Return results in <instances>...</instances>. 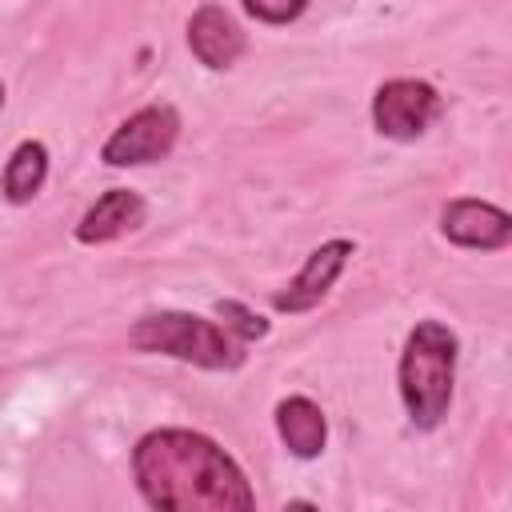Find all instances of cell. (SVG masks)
I'll return each mask as SVG.
<instances>
[{"label":"cell","instance_id":"cell-8","mask_svg":"<svg viewBox=\"0 0 512 512\" xmlns=\"http://www.w3.org/2000/svg\"><path fill=\"white\" fill-rule=\"evenodd\" d=\"M188 48H192V56H196L204 68L224 72V68H232V64L244 56L248 40H244L240 24H236L220 4H200V8L188 16Z\"/></svg>","mask_w":512,"mask_h":512},{"label":"cell","instance_id":"cell-2","mask_svg":"<svg viewBox=\"0 0 512 512\" xmlns=\"http://www.w3.org/2000/svg\"><path fill=\"white\" fill-rule=\"evenodd\" d=\"M456 360H460V340L448 324L440 320H420L396 364V388L400 404L412 420V428L432 432L448 408H452V384H456Z\"/></svg>","mask_w":512,"mask_h":512},{"label":"cell","instance_id":"cell-13","mask_svg":"<svg viewBox=\"0 0 512 512\" xmlns=\"http://www.w3.org/2000/svg\"><path fill=\"white\" fill-rule=\"evenodd\" d=\"M240 8H244L252 20L280 28V24L300 20V16H304V8H308V0H240Z\"/></svg>","mask_w":512,"mask_h":512},{"label":"cell","instance_id":"cell-5","mask_svg":"<svg viewBox=\"0 0 512 512\" xmlns=\"http://www.w3.org/2000/svg\"><path fill=\"white\" fill-rule=\"evenodd\" d=\"M440 108L444 100L428 80L396 76L384 80L372 96V128L388 140H416L436 124Z\"/></svg>","mask_w":512,"mask_h":512},{"label":"cell","instance_id":"cell-9","mask_svg":"<svg viewBox=\"0 0 512 512\" xmlns=\"http://www.w3.org/2000/svg\"><path fill=\"white\" fill-rule=\"evenodd\" d=\"M148 220V204L140 192L132 188H108L104 196H96V204H88V212L76 224V240L80 244H112L124 232H136Z\"/></svg>","mask_w":512,"mask_h":512},{"label":"cell","instance_id":"cell-12","mask_svg":"<svg viewBox=\"0 0 512 512\" xmlns=\"http://www.w3.org/2000/svg\"><path fill=\"white\" fill-rule=\"evenodd\" d=\"M216 316H220V324L236 336V340H244V344H252V340H264L268 336V320L260 316V312H252L248 304H240V300H216V308H212Z\"/></svg>","mask_w":512,"mask_h":512},{"label":"cell","instance_id":"cell-4","mask_svg":"<svg viewBox=\"0 0 512 512\" xmlns=\"http://www.w3.org/2000/svg\"><path fill=\"white\" fill-rule=\"evenodd\" d=\"M176 136H180V112L172 104H144L116 124V132L100 148V160L108 168L156 164L176 148Z\"/></svg>","mask_w":512,"mask_h":512},{"label":"cell","instance_id":"cell-10","mask_svg":"<svg viewBox=\"0 0 512 512\" xmlns=\"http://www.w3.org/2000/svg\"><path fill=\"white\" fill-rule=\"evenodd\" d=\"M276 436L284 440V448L296 456V460H316L328 444V420L320 412L316 400L308 396H284L276 404Z\"/></svg>","mask_w":512,"mask_h":512},{"label":"cell","instance_id":"cell-6","mask_svg":"<svg viewBox=\"0 0 512 512\" xmlns=\"http://www.w3.org/2000/svg\"><path fill=\"white\" fill-rule=\"evenodd\" d=\"M352 252H356V244H352L348 236H332V240H324L320 248H312L308 260H304V268L272 296V308H276V312H288V316L312 312V308L332 292V284H336L340 272L348 268Z\"/></svg>","mask_w":512,"mask_h":512},{"label":"cell","instance_id":"cell-14","mask_svg":"<svg viewBox=\"0 0 512 512\" xmlns=\"http://www.w3.org/2000/svg\"><path fill=\"white\" fill-rule=\"evenodd\" d=\"M0 108H4V84H0Z\"/></svg>","mask_w":512,"mask_h":512},{"label":"cell","instance_id":"cell-3","mask_svg":"<svg viewBox=\"0 0 512 512\" xmlns=\"http://www.w3.org/2000/svg\"><path fill=\"white\" fill-rule=\"evenodd\" d=\"M128 344L140 352H160L208 372H232L244 364V340H236L224 324L192 316V312H148L132 324Z\"/></svg>","mask_w":512,"mask_h":512},{"label":"cell","instance_id":"cell-11","mask_svg":"<svg viewBox=\"0 0 512 512\" xmlns=\"http://www.w3.org/2000/svg\"><path fill=\"white\" fill-rule=\"evenodd\" d=\"M48 180V148L40 140H20L4 164V200L8 204H28Z\"/></svg>","mask_w":512,"mask_h":512},{"label":"cell","instance_id":"cell-1","mask_svg":"<svg viewBox=\"0 0 512 512\" xmlns=\"http://www.w3.org/2000/svg\"><path fill=\"white\" fill-rule=\"evenodd\" d=\"M132 476L148 508L160 512H248L256 492L244 468L204 432L156 428L132 448Z\"/></svg>","mask_w":512,"mask_h":512},{"label":"cell","instance_id":"cell-7","mask_svg":"<svg viewBox=\"0 0 512 512\" xmlns=\"http://www.w3.org/2000/svg\"><path fill=\"white\" fill-rule=\"evenodd\" d=\"M440 236L456 248L472 252H500L512 244V216L488 200L456 196L440 208Z\"/></svg>","mask_w":512,"mask_h":512}]
</instances>
